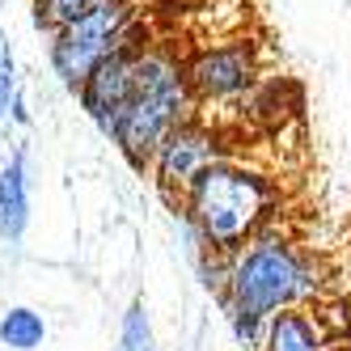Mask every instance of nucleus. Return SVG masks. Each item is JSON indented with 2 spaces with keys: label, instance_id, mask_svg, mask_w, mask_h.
Wrapping results in <instances>:
<instances>
[{
  "label": "nucleus",
  "instance_id": "nucleus-1",
  "mask_svg": "<svg viewBox=\"0 0 351 351\" xmlns=\"http://www.w3.org/2000/svg\"><path fill=\"white\" fill-rule=\"evenodd\" d=\"M317 288H322V280H317V263L309 250L296 245L284 233L267 229L263 237L241 245L229 258L220 305L229 313L237 339L258 347L263 326L284 309H300Z\"/></svg>",
  "mask_w": 351,
  "mask_h": 351
},
{
  "label": "nucleus",
  "instance_id": "nucleus-2",
  "mask_svg": "<svg viewBox=\"0 0 351 351\" xmlns=\"http://www.w3.org/2000/svg\"><path fill=\"white\" fill-rule=\"evenodd\" d=\"M280 208V186L271 173L237 161H220L182 195V216L204 254L233 258L241 245L263 237Z\"/></svg>",
  "mask_w": 351,
  "mask_h": 351
},
{
  "label": "nucleus",
  "instance_id": "nucleus-3",
  "mask_svg": "<svg viewBox=\"0 0 351 351\" xmlns=\"http://www.w3.org/2000/svg\"><path fill=\"white\" fill-rule=\"evenodd\" d=\"M195 93L186 85V64L169 51V47H144L140 56V77L128 110L119 114L110 140L123 148V157L132 165H148L161 140L178 128V123L195 119Z\"/></svg>",
  "mask_w": 351,
  "mask_h": 351
},
{
  "label": "nucleus",
  "instance_id": "nucleus-4",
  "mask_svg": "<svg viewBox=\"0 0 351 351\" xmlns=\"http://www.w3.org/2000/svg\"><path fill=\"white\" fill-rule=\"evenodd\" d=\"M136 43V5L132 0H106L93 13L68 21L64 30L51 34V68L68 89H81L97 64H106L114 51Z\"/></svg>",
  "mask_w": 351,
  "mask_h": 351
},
{
  "label": "nucleus",
  "instance_id": "nucleus-5",
  "mask_svg": "<svg viewBox=\"0 0 351 351\" xmlns=\"http://www.w3.org/2000/svg\"><path fill=\"white\" fill-rule=\"evenodd\" d=\"M220 161H229V157H224V148H220V136L208 128V123L186 119V123H178V128L161 140V148L153 153L148 169H153V182L169 199H178V204H182V195L204 178L212 165H220Z\"/></svg>",
  "mask_w": 351,
  "mask_h": 351
},
{
  "label": "nucleus",
  "instance_id": "nucleus-6",
  "mask_svg": "<svg viewBox=\"0 0 351 351\" xmlns=\"http://www.w3.org/2000/svg\"><path fill=\"white\" fill-rule=\"evenodd\" d=\"M258 64L250 43H224V47H204L186 64V85L195 102H237L254 89Z\"/></svg>",
  "mask_w": 351,
  "mask_h": 351
},
{
  "label": "nucleus",
  "instance_id": "nucleus-7",
  "mask_svg": "<svg viewBox=\"0 0 351 351\" xmlns=\"http://www.w3.org/2000/svg\"><path fill=\"white\" fill-rule=\"evenodd\" d=\"M140 56H144V43H128L123 51H114L106 64L93 68V77L77 89L85 114L102 128L106 136L114 132L119 114L128 110L132 93H136V77H140Z\"/></svg>",
  "mask_w": 351,
  "mask_h": 351
},
{
  "label": "nucleus",
  "instance_id": "nucleus-8",
  "mask_svg": "<svg viewBox=\"0 0 351 351\" xmlns=\"http://www.w3.org/2000/svg\"><path fill=\"white\" fill-rule=\"evenodd\" d=\"M263 351H326V335H322V322L309 309H284L275 313L263 326Z\"/></svg>",
  "mask_w": 351,
  "mask_h": 351
},
{
  "label": "nucleus",
  "instance_id": "nucleus-9",
  "mask_svg": "<svg viewBox=\"0 0 351 351\" xmlns=\"http://www.w3.org/2000/svg\"><path fill=\"white\" fill-rule=\"evenodd\" d=\"M30 224V178H26V153H13L0 165V237L17 241Z\"/></svg>",
  "mask_w": 351,
  "mask_h": 351
},
{
  "label": "nucleus",
  "instance_id": "nucleus-10",
  "mask_svg": "<svg viewBox=\"0 0 351 351\" xmlns=\"http://www.w3.org/2000/svg\"><path fill=\"white\" fill-rule=\"evenodd\" d=\"M43 339H47V322L30 305H13L0 317V343L9 351H34V347H43Z\"/></svg>",
  "mask_w": 351,
  "mask_h": 351
},
{
  "label": "nucleus",
  "instance_id": "nucleus-11",
  "mask_svg": "<svg viewBox=\"0 0 351 351\" xmlns=\"http://www.w3.org/2000/svg\"><path fill=\"white\" fill-rule=\"evenodd\" d=\"M30 5H34V26L56 34V30L68 26V21H77V17L93 13L97 5H106V0H30Z\"/></svg>",
  "mask_w": 351,
  "mask_h": 351
},
{
  "label": "nucleus",
  "instance_id": "nucleus-12",
  "mask_svg": "<svg viewBox=\"0 0 351 351\" xmlns=\"http://www.w3.org/2000/svg\"><path fill=\"white\" fill-rule=\"evenodd\" d=\"M123 351H157V339H153V326H148V313L144 305H136L123 313V339H119Z\"/></svg>",
  "mask_w": 351,
  "mask_h": 351
},
{
  "label": "nucleus",
  "instance_id": "nucleus-13",
  "mask_svg": "<svg viewBox=\"0 0 351 351\" xmlns=\"http://www.w3.org/2000/svg\"><path fill=\"white\" fill-rule=\"evenodd\" d=\"M13 97H17V77H13V51H9V38H5V30H0V128H5V123H9Z\"/></svg>",
  "mask_w": 351,
  "mask_h": 351
},
{
  "label": "nucleus",
  "instance_id": "nucleus-14",
  "mask_svg": "<svg viewBox=\"0 0 351 351\" xmlns=\"http://www.w3.org/2000/svg\"><path fill=\"white\" fill-rule=\"evenodd\" d=\"M326 351H351V343H335V347H326Z\"/></svg>",
  "mask_w": 351,
  "mask_h": 351
}]
</instances>
